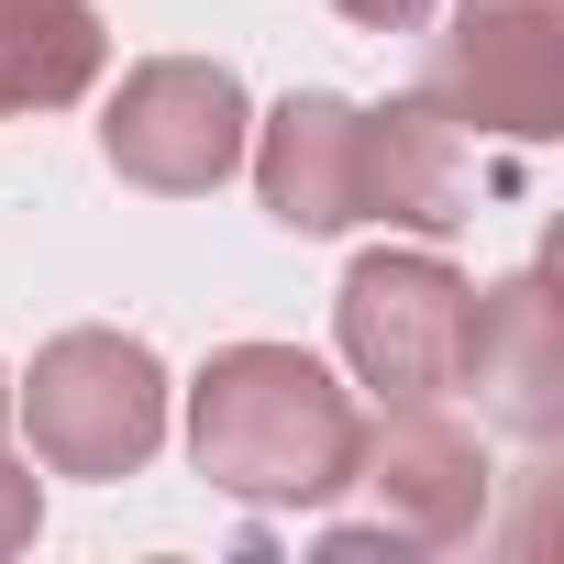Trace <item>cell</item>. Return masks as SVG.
Segmentation results:
<instances>
[{
	"label": "cell",
	"instance_id": "obj_1",
	"mask_svg": "<svg viewBox=\"0 0 564 564\" xmlns=\"http://www.w3.org/2000/svg\"><path fill=\"white\" fill-rule=\"evenodd\" d=\"M366 410L300 344H221L188 388V465L243 509H322L355 487Z\"/></svg>",
	"mask_w": 564,
	"mask_h": 564
},
{
	"label": "cell",
	"instance_id": "obj_2",
	"mask_svg": "<svg viewBox=\"0 0 564 564\" xmlns=\"http://www.w3.org/2000/svg\"><path fill=\"white\" fill-rule=\"evenodd\" d=\"M23 432L45 476H144L166 443V366L133 333H56L23 377Z\"/></svg>",
	"mask_w": 564,
	"mask_h": 564
},
{
	"label": "cell",
	"instance_id": "obj_3",
	"mask_svg": "<svg viewBox=\"0 0 564 564\" xmlns=\"http://www.w3.org/2000/svg\"><path fill=\"white\" fill-rule=\"evenodd\" d=\"M421 100L498 144L564 133V0H454L421 56Z\"/></svg>",
	"mask_w": 564,
	"mask_h": 564
},
{
	"label": "cell",
	"instance_id": "obj_4",
	"mask_svg": "<svg viewBox=\"0 0 564 564\" xmlns=\"http://www.w3.org/2000/svg\"><path fill=\"white\" fill-rule=\"evenodd\" d=\"M243 144H254V100H243V78H232L221 56H144V67L111 89V111H100L111 177H133V188H155V199L221 188V177L243 166Z\"/></svg>",
	"mask_w": 564,
	"mask_h": 564
},
{
	"label": "cell",
	"instance_id": "obj_5",
	"mask_svg": "<svg viewBox=\"0 0 564 564\" xmlns=\"http://www.w3.org/2000/svg\"><path fill=\"white\" fill-rule=\"evenodd\" d=\"M465 276L432 254V243H377L344 265L333 289V333H344V366L355 388L377 399H443L454 366H465Z\"/></svg>",
	"mask_w": 564,
	"mask_h": 564
},
{
	"label": "cell",
	"instance_id": "obj_6",
	"mask_svg": "<svg viewBox=\"0 0 564 564\" xmlns=\"http://www.w3.org/2000/svg\"><path fill=\"white\" fill-rule=\"evenodd\" d=\"M355 487L377 498V531H388L399 553H454V542H476V531H487V498H498L476 432L443 421L432 399H388V421L355 443Z\"/></svg>",
	"mask_w": 564,
	"mask_h": 564
},
{
	"label": "cell",
	"instance_id": "obj_7",
	"mask_svg": "<svg viewBox=\"0 0 564 564\" xmlns=\"http://www.w3.org/2000/svg\"><path fill=\"white\" fill-rule=\"evenodd\" d=\"M454 388H476V410L509 443H553L564 432V300H553V265H520L487 300H465Z\"/></svg>",
	"mask_w": 564,
	"mask_h": 564
},
{
	"label": "cell",
	"instance_id": "obj_8",
	"mask_svg": "<svg viewBox=\"0 0 564 564\" xmlns=\"http://www.w3.org/2000/svg\"><path fill=\"white\" fill-rule=\"evenodd\" d=\"M254 199L289 232H355L366 221V111L333 89H289L254 122Z\"/></svg>",
	"mask_w": 564,
	"mask_h": 564
},
{
	"label": "cell",
	"instance_id": "obj_9",
	"mask_svg": "<svg viewBox=\"0 0 564 564\" xmlns=\"http://www.w3.org/2000/svg\"><path fill=\"white\" fill-rule=\"evenodd\" d=\"M366 221H399L421 243H443V232L476 221V155H465V133L421 89L388 100V111H366Z\"/></svg>",
	"mask_w": 564,
	"mask_h": 564
},
{
	"label": "cell",
	"instance_id": "obj_10",
	"mask_svg": "<svg viewBox=\"0 0 564 564\" xmlns=\"http://www.w3.org/2000/svg\"><path fill=\"white\" fill-rule=\"evenodd\" d=\"M100 67H111L100 0H0V122L89 100Z\"/></svg>",
	"mask_w": 564,
	"mask_h": 564
},
{
	"label": "cell",
	"instance_id": "obj_11",
	"mask_svg": "<svg viewBox=\"0 0 564 564\" xmlns=\"http://www.w3.org/2000/svg\"><path fill=\"white\" fill-rule=\"evenodd\" d=\"M34 520H45V487H34V465H23V454H0V564H12V553L34 542Z\"/></svg>",
	"mask_w": 564,
	"mask_h": 564
},
{
	"label": "cell",
	"instance_id": "obj_12",
	"mask_svg": "<svg viewBox=\"0 0 564 564\" xmlns=\"http://www.w3.org/2000/svg\"><path fill=\"white\" fill-rule=\"evenodd\" d=\"M344 23H366V34H410V23H432L443 0H333Z\"/></svg>",
	"mask_w": 564,
	"mask_h": 564
},
{
	"label": "cell",
	"instance_id": "obj_13",
	"mask_svg": "<svg viewBox=\"0 0 564 564\" xmlns=\"http://www.w3.org/2000/svg\"><path fill=\"white\" fill-rule=\"evenodd\" d=\"M0 421H12V377H0Z\"/></svg>",
	"mask_w": 564,
	"mask_h": 564
}]
</instances>
